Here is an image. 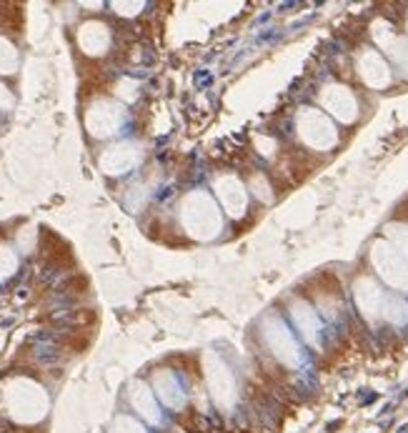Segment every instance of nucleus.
<instances>
[{"instance_id":"obj_1","label":"nucleus","mask_w":408,"mask_h":433,"mask_svg":"<svg viewBox=\"0 0 408 433\" xmlns=\"http://www.w3.org/2000/svg\"><path fill=\"white\" fill-rule=\"evenodd\" d=\"M183 221H186V228L198 238H210L221 230V216H218L210 196H205V193H193L186 200Z\"/></svg>"},{"instance_id":"obj_2","label":"nucleus","mask_w":408,"mask_h":433,"mask_svg":"<svg viewBox=\"0 0 408 433\" xmlns=\"http://www.w3.org/2000/svg\"><path fill=\"white\" fill-rule=\"evenodd\" d=\"M216 196L221 198V203L226 205V211L231 216H240V213L246 211V203H248V196L240 186L238 178L233 175H223L216 181Z\"/></svg>"},{"instance_id":"obj_3","label":"nucleus","mask_w":408,"mask_h":433,"mask_svg":"<svg viewBox=\"0 0 408 433\" xmlns=\"http://www.w3.org/2000/svg\"><path fill=\"white\" fill-rule=\"evenodd\" d=\"M120 121V113L115 105H110V103H98L96 108L90 110V133H96V135H110V133L115 131V126H118Z\"/></svg>"},{"instance_id":"obj_4","label":"nucleus","mask_w":408,"mask_h":433,"mask_svg":"<svg viewBox=\"0 0 408 433\" xmlns=\"http://www.w3.org/2000/svg\"><path fill=\"white\" fill-rule=\"evenodd\" d=\"M300 135L311 145H328L330 143V126L319 113H303L300 118Z\"/></svg>"},{"instance_id":"obj_5","label":"nucleus","mask_w":408,"mask_h":433,"mask_svg":"<svg viewBox=\"0 0 408 433\" xmlns=\"http://www.w3.org/2000/svg\"><path fill=\"white\" fill-rule=\"evenodd\" d=\"M78 41L85 53L98 55L105 50V45H108V31H105V25H101V23H88L80 28Z\"/></svg>"},{"instance_id":"obj_6","label":"nucleus","mask_w":408,"mask_h":433,"mask_svg":"<svg viewBox=\"0 0 408 433\" xmlns=\"http://www.w3.org/2000/svg\"><path fill=\"white\" fill-rule=\"evenodd\" d=\"M133 163H136V153H133L131 145L110 148V153L103 156V168H105V173H123L126 168H131Z\"/></svg>"},{"instance_id":"obj_7","label":"nucleus","mask_w":408,"mask_h":433,"mask_svg":"<svg viewBox=\"0 0 408 433\" xmlns=\"http://www.w3.org/2000/svg\"><path fill=\"white\" fill-rule=\"evenodd\" d=\"M333 93H326L323 101L326 105L330 108V113L341 115V118H351L349 110L354 108V101H351V96L346 93V88H330Z\"/></svg>"},{"instance_id":"obj_8","label":"nucleus","mask_w":408,"mask_h":433,"mask_svg":"<svg viewBox=\"0 0 408 433\" xmlns=\"http://www.w3.org/2000/svg\"><path fill=\"white\" fill-rule=\"evenodd\" d=\"M210 388H213L218 401L226 403V396H228L231 388H233V381H231L228 371L223 366H216V371H210Z\"/></svg>"},{"instance_id":"obj_9","label":"nucleus","mask_w":408,"mask_h":433,"mask_svg":"<svg viewBox=\"0 0 408 433\" xmlns=\"http://www.w3.org/2000/svg\"><path fill=\"white\" fill-rule=\"evenodd\" d=\"M15 68V50L0 38V73H13Z\"/></svg>"},{"instance_id":"obj_10","label":"nucleus","mask_w":408,"mask_h":433,"mask_svg":"<svg viewBox=\"0 0 408 433\" xmlns=\"http://www.w3.org/2000/svg\"><path fill=\"white\" fill-rule=\"evenodd\" d=\"M13 268H15V256L8 248H0V278L10 276Z\"/></svg>"},{"instance_id":"obj_11","label":"nucleus","mask_w":408,"mask_h":433,"mask_svg":"<svg viewBox=\"0 0 408 433\" xmlns=\"http://www.w3.org/2000/svg\"><path fill=\"white\" fill-rule=\"evenodd\" d=\"M10 103H13L10 93H8L6 88H3V85H0V105H10Z\"/></svg>"}]
</instances>
